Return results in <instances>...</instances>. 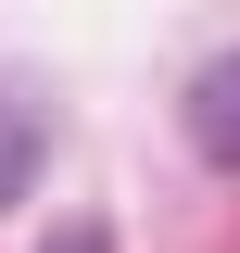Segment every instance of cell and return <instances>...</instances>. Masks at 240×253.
Masks as SVG:
<instances>
[{"mask_svg": "<svg viewBox=\"0 0 240 253\" xmlns=\"http://www.w3.org/2000/svg\"><path fill=\"white\" fill-rule=\"evenodd\" d=\"M190 152L240 177V51H215L202 76H190Z\"/></svg>", "mask_w": 240, "mask_h": 253, "instance_id": "cell-1", "label": "cell"}, {"mask_svg": "<svg viewBox=\"0 0 240 253\" xmlns=\"http://www.w3.org/2000/svg\"><path fill=\"white\" fill-rule=\"evenodd\" d=\"M51 253H114V241H101V228H63V241H51Z\"/></svg>", "mask_w": 240, "mask_h": 253, "instance_id": "cell-2", "label": "cell"}]
</instances>
